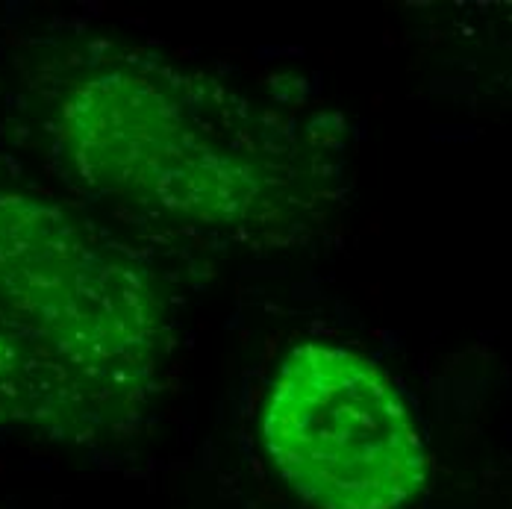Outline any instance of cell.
I'll return each instance as SVG.
<instances>
[{
  "instance_id": "cell-2",
  "label": "cell",
  "mask_w": 512,
  "mask_h": 509,
  "mask_svg": "<svg viewBox=\"0 0 512 509\" xmlns=\"http://www.w3.org/2000/svg\"><path fill=\"white\" fill-rule=\"evenodd\" d=\"M71 174L98 198L195 227L256 221L283 186V151L209 80L124 59L74 80L56 109Z\"/></svg>"
},
{
  "instance_id": "cell-3",
  "label": "cell",
  "mask_w": 512,
  "mask_h": 509,
  "mask_svg": "<svg viewBox=\"0 0 512 509\" xmlns=\"http://www.w3.org/2000/svg\"><path fill=\"white\" fill-rule=\"evenodd\" d=\"M265 451L312 509H404L427 480V451L392 377L362 354L301 345L268 392Z\"/></svg>"
},
{
  "instance_id": "cell-1",
  "label": "cell",
  "mask_w": 512,
  "mask_h": 509,
  "mask_svg": "<svg viewBox=\"0 0 512 509\" xmlns=\"http://www.w3.org/2000/svg\"><path fill=\"white\" fill-rule=\"evenodd\" d=\"M171 357L139 262L68 206L0 189V418L65 442L133 430Z\"/></svg>"
}]
</instances>
